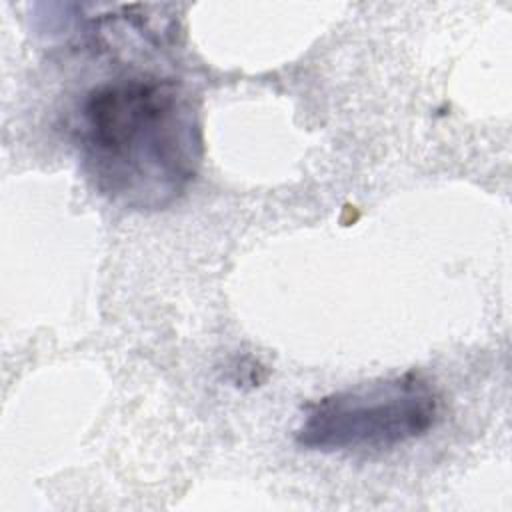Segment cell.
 Returning <instances> with one entry per match:
<instances>
[{"label": "cell", "instance_id": "obj_1", "mask_svg": "<svg viewBox=\"0 0 512 512\" xmlns=\"http://www.w3.org/2000/svg\"><path fill=\"white\" fill-rule=\"evenodd\" d=\"M74 144L92 186L138 212L164 210L184 196L204 156L192 94L154 74L94 86L80 102Z\"/></svg>", "mask_w": 512, "mask_h": 512}, {"label": "cell", "instance_id": "obj_2", "mask_svg": "<svg viewBox=\"0 0 512 512\" xmlns=\"http://www.w3.org/2000/svg\"><path fill=\"white\" fill-rule=\"evenodd\" d=\"M442 396L420 372L362 382L304 408L294 440L316 452H382L426 436L440 420Z\"/></svg>", "mask_w": 512, "mask_h": 512}]
</instances>
